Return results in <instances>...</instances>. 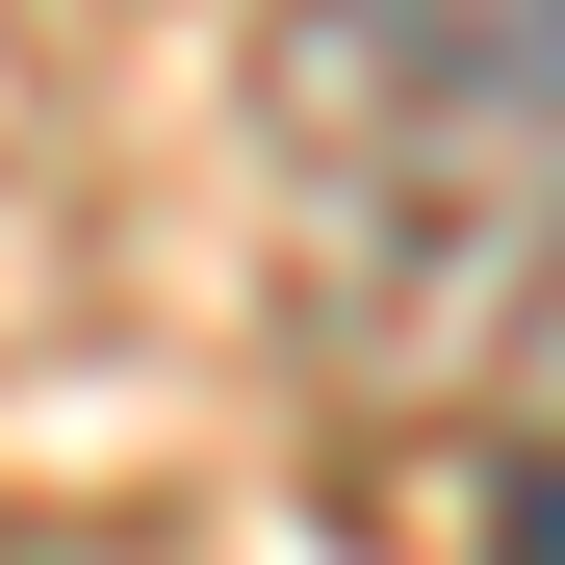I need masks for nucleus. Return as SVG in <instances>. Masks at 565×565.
I'll list each match as a JSON object with an SVG mask.
<instances>
[{
  "instance_id": "1",
  "label": "nucleus",
  "mask_w": 565,
  "mask_h": 565,
  "mask_svg": "<svg viewBox=\"0 0 565 565\" xmlns=\"http://www.w3.org/2000/svg\"><path fill=\"white\" fill-rule=\"evenodd\" d=\"M257 154L360 309L514 282L565 232V0H257Z\"/></svg>"
},
{
  "instance_id": "2",
  "label": "nucleus",
  "mask_w": 565,
  "mask_h": 565,
  "mask_svg": "<svg viewBox=\"0 0 565 565\" xmlns=\"http://www.w3.org/2000/svg\"><path fill=\"white\" fill-rule=\"evenodd\" d=\"M489 565H565V437H514V462H489Z\"/></svg>"
}]
</instances>
